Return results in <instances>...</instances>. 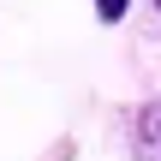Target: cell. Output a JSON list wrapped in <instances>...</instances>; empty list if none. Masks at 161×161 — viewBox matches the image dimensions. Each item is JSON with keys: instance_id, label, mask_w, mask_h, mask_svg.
<instances>
[{"instance_id": "1", "label": "cell", "mask_w": 161, "mask_h": 161, "mask_svg": "<svg viewBox=\"0 0 161 161\" xmlns=\"http://www.w3.org/2000/svg\"><path fill=\"white\" fill-rule=\"evenodd\" d=\"M131 155L137 161H161V96H149L131 114Z\"/></svg>"}, {"instance_id": "2", "label": "cell", "mask_w": 161, "mask_h": 161, "mask_svg": "<svg viewBox=\"0 0 161 161\" xmlns=\"http://www.w3.org/2000/svg\"><path fill=\"white\" fill-rule=\"evenodd\" d=\"M90 6H96V18H102V24H119V18L131 12V0H90Z\"/></svg>"}, {"instance_id": "3", "label": "cell", "mask_w": 161, "mask_h": 161, "mask_svg": "<svg viewBox=\"0 0 161 161\" xmlns=\"http://www.w3.org/2000/svg\"><path fill=\"white\" fill-rule=\"evenodd\" d=\"M155 12H161V0H155Z\"/></svg>"}]
</instances>
